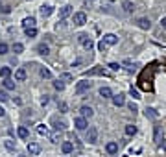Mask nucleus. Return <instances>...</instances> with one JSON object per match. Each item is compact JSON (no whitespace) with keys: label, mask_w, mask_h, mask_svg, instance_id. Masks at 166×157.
<instances>
[{"label":"nucleus","mask_w":166,"mask_h":157,"mask_svg":"<svg viewBox=\"0 0 166 157\" xmlns=\"http://www.w3.org/2000/svg\"><path fill=\"white\" fill-rule=\"evenodd\" d=\"M109 68L111 70H120V65L118 63H109Z\"/></svg>","instance_id":"nucleus-39"},{"label":"nucleus","mask_w":166,"mask_h":157,"mask_svg":"<svg viewBox=\"0 0 166 157\" xmlns=\"http://www.w3.org/2000/svg\"><path fill=\"white\" fill-rule=\"evenodd\" d=\"M72 13V6H63L61 9H59V17L61 19H65V17H68Z\"/></svg>","instance_id":"nucleus-14"},{"label":"nucleus","mask_w":166,"mask_h":157,"mask_svg":"<svg viewBox=\"0 0 166 157\" xmlns=\"http://www.w3.org/2000/svg\"><path fill=\"white\" fill-rule=\"evenodd\" d=\"M26 31V37H35L37 35V30L35 28H28V30H24Z\"/></svg>","instance_id":"nucleus-31"},{"label":"nucleus","mask_w":166,"mask_h":157,"mask_svg":"<svg viewBox=\"0 0 166 157\" xmlns=\"http://www.w3.org/2000/svg\"><path fill=\"white\" fill-rule=\"evenodd\" d=\"M111 100H113V104H115L116 107H120V105H124V104H126V98H124V94H120V93H118V94H115Z\"/></svg>","instance_id":"nucleus-11"},{"label":"nucleus","mask_w":166,"mask_h":157,"mask_svg":"<svg viewBox=\"0 0 166 157\" xmlns=\"http://www.w3.org/2000/svg\"><path fill=\"white\" fill-rule=\"evenodd\" d=\"M78 39H79V43H81V46H83V48H87V50H92L94 43H92V39H91V37H87L85 33H81V35H78Z\"/></svg>","instance_id":"nucleus-1"},{"label":"nucleus","mask_w":166,"mask_h":157,"mask_svg":"<svg viewBox=\"0 0 166 157\" xmlns=\"http://www.w3.org/2000/svg\"><path fill=\"white\" fill-rule=\"evenodd\" d=\"M144 115H146L148 118H153V120H155V118L159 117V113H157V111H155L153 107H146V111H144Z\"/></svg>","instance_id":"nucleus-17"},{"label":"nucleus","mask_w":166,"mask_h":157,"mask_svg":"<svg viewBox=\"0 0 166 157\" xmlns=\"http://www.w3.org/2000/svg\"><path fill=\"white\" fill-rule=\"evenodd\" d=\"M122 7H124V11H126V13H131V11L135 9V6H133V2H129V0H126V2L122 4Z\"/></svg>","instance_id":"nucleus-21"},{"label":"nucleus","mask_w":166,"mask_h":157,"mask_svg":"<svg viewBox=\"0 0 166 157\" xmlns=\"http://www.w3.org/2000/svg\"><path fill=\"white\" fill-rule=\"evenodd\" d=\"M52 13H54V7L52 6H48V4L46 6H41V15L43 17H50Z\"/></svg>","instance_id":"nucleus-13"},{"label":"nucleus","mask_w":166,"mask_h":157,"mask_svg":"<svg viewBox=\"0 0 166 157\" xmlns=\"http://www.w3.org/2000/svg\"><path fill=\"white\" fill-rule=\"evenodd\" d=\"M4 87H6L7 91H13V89H15V81H11V80L7 78V80H4Z\"/></svg>","instance_id":"nucleus-25"},{"label":"nucleus","mask_w":166,"mask_h":157,"mask_svg":"<svg viewBox=\"0 0 166 157\" xmlns=\"http://www.w3.org/2000/svg\"><path fill=\"white\" fill-rule=\"evenodd\" d=\"M91 87H92V83H91V81H79V83L76 85V93H78V94H83V93H85V91H89Z\"/></svg>","instance_id":"nucleus-4"},{"label":"nucleus","mask_w":166,"mask_h":157,"mask_svg":"<svg viewBox=\"0 0 166 157\" xmlns=\"http://www.w3.org/2000/svg\"><path fill=\"white\" fill-rule=\"evenodd\" d=\"M100 96H103V98H113V91H111L109 87H102V89H100Z\"/></svg>","instance_id":"nucleus-19"},{"label":"nucleus","mask_w":166,"mask_h":157,"mask_svg":"<svg viewBox=\"0 0 166 157\" xmlns=\"http://www.w3.org/2000/svg\"><path fill=\"white\" fill-rule=\"evenodd\" d=\"M161 26H163V28H166V17L163 19V20H161Z\"/></svg>","instance_id":"nucleus-43"},{"label":"nucleus","mask_w":166,"mask_h":157,"mask_svg":"<svg viewBox=\"0 0 166 157\" xmlns=\"http://www.w3.org/2000/svg\"><path fill=\"white\" fill-rule=\"evenodd\" d=\"M48 137H50V141H52V143H59V141H61V135H59V131H54V133H50Z\"/></svg>","instance_id":"nucleus-27"},{"label":"nucleus","mask_w":166,"mask_h":157,"mask_svg":"<svg viewBox=\"0 0 166 157\" xmlns=\"http://www.w3.org/2000/svg\"><path fill=\"white\" fill-rule=\"evenodd\" d=\"M37 133H39L41 137H46V135H50V131H48V128H46L44 124H39V126H37Z\"/></svg>","instance_id":"nucleus-20"},{"label":"nucleus","mask_w":166,"mask_h":157,"mask_svg":"<svg viewBox=\"0 0 166 157\" xmlns=\"http://www.w3.org/2000/svg\"><path fill=\"white\" fill-rule=\"evenodd\" d=\"M7 50H9V46H7L6 43H0V56H4V54H7Z\"/></svg>","instance_id":"nucleus-35"},{"label":"nucleus","mask_w":166,"mask_h":157,"mask_svg":"<svg viewBox=\"0 0 166 157\" xmlns=\"http://www.w3.org/2000/svg\"><path fill=\"white\" fill-rule=\"evenodd\" d=\"M137 24H139V28H142V30H150V28H152L150 19H146V17H140V19L137 20Z\"/></svg>","instance_id":"nucleus-9"},{"label":"nucleus","mask_w":166,"mask_h":157,"mask_svg":"<svg viewBox=\"0 0 166 157\" xmlns=\"http://www.w3.org/2000/svg\"><path fill=\"white\" fill-rule=\"evenodd\" d=\"M67 109H68V105H67L65 102H61V104H59V111H61V113H67Z\"/></svg>","instance_id":"nucleus-37"},{"label":"nucleus","mask_w":166,"mask_h":157,"mask_svg":"<svg viewBox=\"0 0 166 157\" xmlns=\"http://www.w3.org/2000/svg\"><path fill=\"white\" fill-rule=\"evenodd\" d=\"M105 150H107V154H116L118 152V144L116 143H107V146H105Z\"/></svg>","instance_id":"nucleus-18"},{"label":"nucleus","mask_w":166,"mask_h":157,"mask_svg":"<svg viewBox=\"0 0 166 157\" xmlns=\"http://www.w3.org/2000/svg\"><path fill=\"white\" fill-rule=\"evenodd\" d=\"M37 52H39L41 56H48V54H50V48H48V44H44V43H41V44L37 46Z\"/></svg>","instance_id":"nucleus-16"},{"label":"nucleus","mask_w":166,"mask_h":157,"mask_svg":"<svg viewBox=\"0 0 166 157\" xmlns=\"http://www.w3.org/2000/svg\"><path fill=\"white\" fill-rule=\"evenodd\" d=\"M129 94H131L135 100H139V98H140V94H139V91H137L135 87H131V89H129Z\"/></svg>","instance_id":"nucleus-34"},{"label":"nucleus","mask_w":166,"mask_h":157,"mask_svg":"<svg viewBox=\"0 0 166 157\" xmlns=\"http://www.w3.org/2000/svg\"><path fill=\"white\" fill-rule=\"evenodd\" d=\"M28 154L30 155H39L41 154V146L37 143H28Z\"/></svg>","instance_id":"nucleus-5"},{"label":"nucleus","mask_w":166,"mask_h":157,"mask_svg":"<svg viewBox=\"0 0 166 157\" xmlns=\"http://www.w3.org/2000/svg\"><path fill=\"white\" fill-rule=\"evenodd\" d=\"M54 87H55L57 91H63V89H65V83H63L61 80H57V81H54Z\"/></svg>","instance_id":"nucleus-33"},{"label":"nucleus","mask_w":166,"mask_h":157,"mask_svg":"<svg viewBox=\"0 0 166 157\" xmlns=\"http://www.w3.org/2000/svg\"><path fill=\"white\" fill-rule=\"evenodd\" d=\"M7 100H9V96H7L4 91H0V102H7Z\"/></svg>","instance_id":"nucleus-38"},{"label":"nucleus","mask_w":166,"mask_h":157,"mask_svg":"<svg viewBox=\"0 0 166 157\" xmlns=\"http://www.w3.org/2000/svg\"><path fill=\"white\" fill-rule=\"evenodd\" d=\"M85 22H87V15H85L83 11L74 13V24H76V26H83Z\"/></svg>","instance_id":"nucleus-3"},{"label":"nucleus","mask_w":166,"mask_h":157,"mask_svg":"<svg viewBox=\"0 0 166 157\" xmlns=\"http://www.w3.org/2000/svg\"><path fill=\"white\" fill-rule=\"evenodd\" d=\"M18 137H20V139H28V137H30V131H28V128L20 126V128H18Z\"/></svg>","instance_id":"nucleus-23"},{"label":"nucleus","mask_w":166,"mask_h":157,"mask_svg":"<svg viewBox=\"0 0 166 157\" xmlns=\"http://www.w3.org/2000/svg\"><path fill=\"white\" fill-rule=\"evenodd\" d=\"M98 50H100V52H107V44H105L103 41H100V43H98Z\"/></svg>","instance_id":"nucleus-36"},{"label":"nucleus","mask_w":166,"mask_h":157,"mask_svg":"<svg viewBox=\"0 0 166 157\" xmlns=\"http://www.w3.org/2000/svg\"><path fill=\"white\" fill-rule=\"evenodd\" d=\"M18 157H26V155H18Z\"/></svg>","instance_id":"nucleus-45"},{"label":"nucleus","mask_w":166,"mask_h":157,"mask_svg":"<svg viewBox=\"0 0 166 157\" xmlns=\"http://www.w3.org/2000/svg\"><path fill=\"white\" fill-rule=\"evenodd\" d=\"M41 76H43V78H46V80H48V78H52V72H50V70H48V68H41Z\"/></svg>","instance_id":"nucleus-32"},{"label":"nucleus","mask_w":166,"mask_h":157,"mask_svg":"<svg viewBox=\"0 0 166 157\" xmlns=\"http://www.w3.org/2000/svg\"><path fill=\"white\" fill-rule=\"evenodd\" d=\"M59 80L65 83V81H72V74H68V72H63L61 76H59Z\"/></svg>","instance_id":"nucleus-29"},{"label":"nucleus","mask_w":166,"mask_h":157,"mask_svg":"<svg viewBox=\"0 0 166 157\" xmlns=\"http://www.w3.org/2000/svg\"><path fill=\"white\" fill-rule=\"evenodd\" d=\"M126 133H128L129 137H131V135H137V128L131 126V124H128V126H126Z\"/></svg>","instance_id":"nucleus-26"},{"label":"nucleus","mask_w":166,"mask_h":157,"mask_svg":"<svg viewBox=\"0 0 166 157\" xmlns=\"http://www.w3.org/2000/svg\"><path fill=\"white\" fill-rule=\"evenodd\" d=\"M96 139H98V130L96 128H89L87 130V141L89 143H96Z\"/></svg>","instance_id":"nucleus-8"},{"label":"nucleus","mask_w":166,"mask_h":157,"mask_svg":"<svg viewBox=\"0 0 166 157\" xmlns=\"http://www.w3.org/2000/svg\"><path fill=\"white\" fill-rule=\"evenodd\" d=\"M96 74H100V76H109L111 72H109V70H105L103 67H96V68H91V70H87V72H85V76H96Z\"/></svg>","instance_id":"nucleus-2"},{"label":"nucleus","mask_w":166,"mask_h":157,"mask_svg":"<svg viewBox=\"0 0 166 157\" xmlns=\"http://www.w3.org/2000/svg\"><path fill=\"white\" fill-rule=\"evenodd\" d=\"M6 115V111H4V107H0V117H4Z\"/></svg>","instance_id":"nucleus-44"},{"label":"nucleus","mask_w":166,"mask_h":157,"mask_svg":"<svg viewBox=\"0 0 166 157\" xmlns=\"http://www.w3.org/2000/svg\"><path fill=\"white\" fill-rule=\"evenodd\" d=\"M15 80H18V81L26 80V70H24V68H18V70L15 72Z\"/></svg>","instance_id":"nucleus-22"},{"label":"nucleus","mask_w":166,"mask_h":157,"mask_svg":"<svg viewBox=\"0 0 166 157\" xmlns=\"http://www.w3.org/2000/svg\"><path fill=\"white\" fill-rule=\"evenodd\" d=\"M61 150H63V154H70V152L74 150V144H72L70 141H65V143L61 144Z\"/></svg>","instance_id":"nucleus-15"},{"label":"nucleus","mask_w":166,"mask_h":157,"mask_svg":"<svg viewBox=\"0 0 166 157\" xmlns=\"http://www.w3.org/2000/svg\"><path fill=\"white\" fill-rule=\"evenodd\" d=\"M129 111H133V113H135V111H137V105H135V104H133V102H131V104H129Z\"/></svg>","instance_id":"nucleus-42"},{"label":"nucleus","mask_w":166,"mask_h":157,"mask_svg":"<svg viewBox=\"0 0 166 157\" xmlns=\"http://www.w3.org/2000/svg\"><path fill=\"white\" fill-rule=\"evenodd\" d=\"M4 144H6V148H7L9 152H15V148H17V146H15V143H13L11 139H7V141H4Z\"/></svg>","instance_id":"nucleus-28"},{"label":"nucleus","mask_w":166,"mask_h":157,"mask_svg":"<svg viewBox=\"0 0 166 157\" xmlns=\"http://www.w3.org/2000/svg\"><path fill=\"white\" fill-rule=\"evenodd\" d=\"M74 126H76V130H87V118L78 117V118L74 120Z\"/></svg>","instance_id":"nucleus-10"},{"label":"nucleus","mask_w":166,"mask_h":157,"mask_svg":"<svg viewBox=\"0 0 166 157\" xmlns=\"http://www.w3.org/2000/svg\"><path fill=\"white\" fill-rule=\"evenodd\" d=\"M9 74H11V68H9V67H2V68H0V78L7 80V78H9Z\"/></svg>","instance_id":"nucleus-24"},{"label":"nucleus","mask_w":166,"mask_h":157,"mask_svg":"<svg viewBox=\"0 0 166 157\" xmlns=\"http://www.w3.org/2000/svg\"><path fill=\"white\" fill-rule=\"evenodd\" d=\"M13 104H17V105H22V100H20V98H13Z\"/></svg>","instance_id":"nucleus-41"},{"label":"nucleus","mask_w":166,"mask_h":157,"mask_svg":"<svg viewBox=\"0 0 166 157\" xmlns=\"http://www.w3.org/2000/svg\"><path fill=\"white\" fill-rule=\"evenodd\" d=\"M79 113H81V117H83V118H91V117L94 115L92 107H89V105H81V107H79Z\"/></svg>","instance_id":"nucleus-7"},{"label":"nucleus","mask_w":166,"mask_h":157,"mask_svg":"<svg viewBox=\"0 0 166 157\" xmlns=\"http://www.w3.org/2000/svg\"><path fill=\"white\" fill-rule=\"evenodd\" d=\"M22 50H24V44H20V43H15V44H13V52H15V54H20Z\"/></svg>","instance_id":"nucleus-30"},{"label":"nucleus","mask_w":166,"mask_h":157,"mask_svg":"<svg viewBox=\"0 0 166 157\" xmlns=\"http://www.w3.org/2000/svg\"><path fill=\"white\" fill-rule=\"evenodd\" d=\"M102 41H103L105 44H116V43H118V37H116L115 33H105Z\"/></svg>","instance_id":"nucleus-6"},{"label":"nucleus","mask_w":166,"mask_h":157,"mask_svg":"<svg viewBox=\"0 0 166 157\" xmlns=\"http://www.w3.org/2000/svg\"><path fill=\"white\" fill-rule=\"evenodd\" d=\"M48 100H50L48 96H43V98H41V104H43V105H46V104H48Z\"/></svg>","instance_id":"nucleus-40"},{"label":"nucleus","mask_w":166,"mask_h":157,"mask_svg":"<svg viewBox=\"0 0 166 157\" xmlns=\"http://www.w3.org/2000/svg\"><path fill=\"white\" fill-rule=\"evenodd\" d=\"M22 28H24V30H28V28H35V19H33V17H26V19L22 20Z\"/></svg>","instance_id":"nucleus-12"}]
</instances>
